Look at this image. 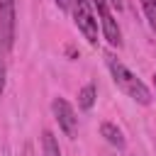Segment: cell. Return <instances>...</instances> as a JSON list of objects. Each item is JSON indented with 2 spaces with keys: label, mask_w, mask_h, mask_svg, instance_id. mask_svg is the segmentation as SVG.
I'll return each mask as SVG.
<instances>
[{
  "label": "cell",
  "mask_w": 156,
  "mask_h": 156,
  "mask_svg": "<svg viewBox=\"0 0 156 156\" xmlns=\"http://www.w3.org/2000/svg\"><path fill=\"white\" fill-rule=\"evenodd\" d=\"M90 2H93L95 12H98L95 17H98V24H100V29L105 34V41L110 46H117L119 49L122 46V29H119L112 10H110V0H90Z\"/></svg>",
  "instance_id": "cell-3"
},
{
  "label": "cell",
  "mask_w": 156,
  "mask_h": 156,
  "mask_svg": "<svg viewBox=\"0 0 156 156\" xmlns=\"http://www.w3.org/2000/svg\"><path fill=\"white\" fill-rule=\"evenodd\" d=\"M22 156H37V151H34V144H32V141H27V144H24Z\"/></svg>",
  "instance_id": "cell-11"
},
{
  "label": "cell",
  "mask_w": 156,
  "mask_h": 156,
  "mask_svg": "<svg viewBox=\"0 0 156 156\" xmlns=\"http://www.w3.org/2000/svg\"><path fill=\"white\" fill-rule=\"evenodd\" d=\"M95 98H98V88H95V83H88V85H83V88L78 90V107H80L83 112L93 110V105H95Z\"/></svg>",
  "instance_id": "cell-7"
},
{
  "label": "cell",
  "mask_w": 156,
  "mask_h": 156,
  "mask_svg": "<svg viewBox=\"0 0 156 156\" xmlns=\"http://www.w3.org/2000/svg\"><path fill=\"white\" fill-rule=\"evenodd\" d=\"M58 10H71V0H54Z\"/></svg>",
  "instance_id": "cell-12"
},
{
  "label": "cell",
  "mask_w": 156,
  "mask_h": 156,
  "mask_svg": "<svg viewBox=\"0 0 156 156\" xmlns=\"http://www.w3.org/2000/svg\"><path fill=\"white\" fill-rule=\"evenodd\" d=\"M154 85H156V76H154Z\"/></svg>",
  "instance_id": "cell-14"
},
{
  "label": "cell",
  "mask_w": 156,
  "mask_h": 156,
  "mask_svg": "<svg viewBox=\"0 0 156 156\" xmlns=\"http://www.w3.org/2000/svg\"><path fill=\"white\" fill-rule=\"evenodd\" d=\"M5 76H7V63H5V49L0 44V98L5 93Z\"/></svg>",
  "instance_id": "cell-10"
},
{
  "label": "cell",
  "mask_w": 156,
  "mask_h": 156,
  "mask_svg": "<svg viewBox=\"0 0 156 156\" xmlns=\"http://www.w3.org/2000/svg\"><path fill=\"white\" fill-rule=\"evenodd\" d=\"M139 2H141V10H144L146 20H149V27L156 32V0H139Z\"/></svg>",
  "instance_id": "cell-9"
},
{
  "label": "cell",
  "mask_w": 156,
  "mask_h": 156,
  "mask_svg": "<svg viewBox=\"0 0 156 156\" xmlns=\"http://www.w3.org/2000/svg\"><path fill=\"white\" fill-rule=\"evenodd\" d=\"M110 5H112V7H117V12H119V10H124V0H110Z\"/></svg>",
  "instance_id": "cell-13"
},
{
  "label": "cell",
  "mask_w": 156,
  "mask_h": 156,
  "mask_svg": "<svg viewBox=\"0 0 156 156\" xmlns=\"http://www.w3.org/2000/svg\"><path fill=\"white\" fill-rule=\"evenodd\" d=\"M15 24H17L15 0H0V44L5 51H10L15 44Z\"/></svg>",
  "instance_id": "cell-4"
},
{
  "label": "cell",
  "mask_w": 156,
  "mask_h": 156,
  "mask_svg": "<svg viewBox=\"0 0 156 156\" xmlns=\"http://www.w3.org/2000/svg\"><path fill=\"white\" fill-rule=\"evenodd\" d=\"M71 12H73V22L78 27V32L88 39V44H98V17L93 12V2L90 0H71Z\"/></svg>",
  "instance_id": "cell-2"
},
{
  "label": "cell",
  "mask_w": 156,
  "mask_h": 156,
  "mask_svg": "<svg viewBox=\"0 0 156 156\" xmlns=\"http://www.w3.org/2000/svg\"><path fill=\"white\" fill-rule=\"evenodd\" d=\"M105 63H107V68H110V76H112V80H115V85L122 90V93H127L134 102H139V105H149L151 102V90L115 56V54H105Z\"/></svg>",
  "instance_id": "cell-1"
},
{
  "label": "cell",
  "mask_w": 156,
  "mask_h": 156,
  "mask_svg": "<svg viewBox=\"0 0 156 156\" xmlns=\"http://www.w3.org/2000/svg\"><path fill=\"white\" fill-rule=\"evenodd\" d=\"M51 112H54V117H56L61 132H63L66 136L73 139V136H76V129H78V117H76L73 105H71L66 98H54V102H51Z\"/></svg>",
  "instance_id": "cell-5"
},
{
  "label": "cell",
  "mask_w": 156,
  "mask_h": 156,
  "mask_svg": "<svg viewBox=\"0 0 156 156\" xmlns=\"http://www.w3.org/2000/svg\"><path fill=\"white\" fill-rule=\"evenodd\" d=\"M100 134L105 136L107 144H112V146H117V149H124V136H122V132H119L117 124H112V122H102V124H100Z\"/></svg>",
  "instance_id": "cell-6"
},
{
  "label": "cell",
  "mask_w": 156,
  "mask_h": 156,
  "mask_svg": "<svg viewBox=\"0 0 156 156\" xmlns=\"http://www.w3.org/2000/svg\"><path fill=\"white\" fill-rule=\"evenodd\" d=\"M41 154H44V156H63V154H61V146H58V139H56L54 132H49V129L41 132Z\"/></svg>",
  "instance_id": "cell-8"
}]
</instances>
